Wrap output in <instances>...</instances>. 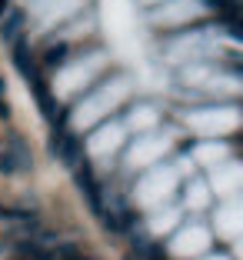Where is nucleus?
<instances>
[{"label":"nucleus","instance_id":"f257e3e1","mask_svg":"<svg viewBox=\"0 0 243 260\" xmlns=\"http://www.w3.org/2000/svg\"><path fill=\"white\" fill-rule=\"evenodd\" d=\"M53 153H57L63 164H77V160H80V144H77L74 134L57 130V137H53Z\"/></svg>","mask_w":243,"mask_h":260},{"label":"nucleus","instance_id":"f03ea898","mask_svg":"<svg viewBox=\"0 0 243 260\" xmlns=\"http://www.w3.org/2000/svg\"><path fill=\"white\" fill-rule=\"evenodd\" d=\"M4 153H7L10 160H14V167H17V170H27V167L33 164V160H30V150H27V144H23L17 134L10 137V150H4Z\"/></svg>","mask_w":243,"mask_h":260},{"label":"nucleus","instance_id":"7ed1b4c3","mask_svg":"<svg viewBox=\"0 0 243 260\" xmlns=\"http://www.w3.org/2000/svg\"><path fill=\"white\" fill-rule=\"evenodd\" d=\"M77 184L84 187V193H87V197H90V204H93V207H97V210H100V193H97V180H93V174H90V167H87V164H84V167H80V170H77Z\"/></svg>","mask_w":243,"mask_h":260},{"label":"nucleus","instance_id":"20e7f679","mask_svg":"<svg viewBox=\"0 0 243 260\" xmlns=\"http://www.w3.org/2000/svg\"><path fill=\"white\" fill-rule=\"evenodd\" d=\"M27 84L37 90V100H40V110H44V117H53V100H50V93H47L44 80H40V77H33V80H27Z\"/></svg>","mask_w":243,"mask_h":260},{"label":"nucleus","instance_id":"39448f33","mask_svg":"<svg viewBox=\"0 0 243 260\" xmlns=\"http://www.w3.org/2000/svg\"><path fill=\"white\" fill-rule=\"evenodd\" d=\"M210 4V10H217V14H227L230 20H236V0H206Z\"/></svg>","mask_w":243,"mask_h":260},{"label":"nucleus","instance_id":"423d86ee","mask_svg":"<svg viewBox=\"0 0 243 260\" xmlns=\"http://www.w3.org/2000/svg\"><path fill=\"white\" fill-rule=\"evenodd\" d=\"M20 23H23V14H10L7 23H4V40H14L20 34Z\"/></svg>","mask_w":243,"mask_h":260},{"label":"nucleus","instance_id":"0eeeda50","mask_svg":"<svg viewBox=\"0 0 243 260\" xmlns=\"http://www.w3.org/2000/svg\"><path fill=\"white\" fill-rule=\"evenodd\" d=\"M67 60V44H57V47H50V50H47V63H53V67H57V63H63Z\"/></svg>","mask_w":243,"mask_h":260},{"label":"nucleus","instance_id":"6e6552de","mask_svg":"<svg viewBox=\"0 0 243 260\" xmlns=\"http://www.w3.org/2000/svg\"><path fill=\"white\" fill-rule=\"evenodd\" d=\"M57 257H60V260H80V253H77V247H60V250H57Z\"/></svg>","mask_w":243,"mask_h":260},{"label":"nucleus","instance_id":"1a4fd4ad","mask_svg":"<svg viewBox=\"0 0 243 260\" xmlns=\"http://www.w3.org/2000/svg\"><path fill=\"white\" fill-rule=\"evenodd\" d=\"M0 170H4V174H14V160H10V157H7V153H0Z\"/></svg>","mask_w":243,"mask_h":260},{"label":"nucleus","instance_id":"9d476101","mask_svg":"<svg viewBox=\"0 0 243 260\" xmlns=\"http://www.w3.org/2000/svg\"><path fill=\"white\" fill-rule=\"evenodd\" d=\"M7 114H10V107L4 104V100H0V117H7Z\"/></svg>","mask_w":243,"mask_h":260},{"label":"nucleus","instance_id":"9b49d317","mask_svg":"<svg viewBox=\"0 0 243 260\" xmlns=\"http://www.w3.org/2000/svg\"><path fill=\"white\" fill-rule=\"evenodd\" d=\"M4 7H7V0H0V10H4Z\"/></svg>","mask_w":243,"mask_h":260},{"label":"nucleus","instance_id":"f8f14e48","mask_svg":"<svg viewBox=\"0 0 243 260\" xmlns=\"http://www.w3.org/2000/svg\"><path fill=\"white\" fill-rule=\"evenodd\" d=\"M0 97H4V80H0Z\"/></svg>","mask_w":243,"mask_h":260},{"label":"nucleus","instance_id":"ddd939ff","mask_svg":"<svg viewBox=\"0 0 243 260\" xmlns=\"http://www.w3.org/2000/svg\"><path fill=\"white\" fill-rule=\"evenodd\" d=\"M0 217H4V207H0Z\"/></svg>","mask_w":243,"mask_h":260}]
</instances>
